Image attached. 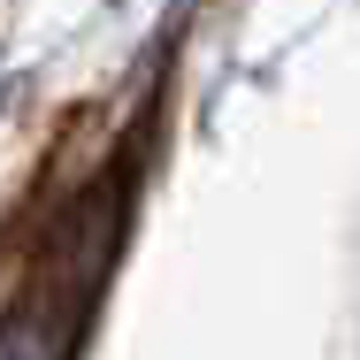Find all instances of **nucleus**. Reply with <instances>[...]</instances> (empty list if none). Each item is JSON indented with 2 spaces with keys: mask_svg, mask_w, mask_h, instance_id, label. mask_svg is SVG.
<instances>
[]
</instances>
